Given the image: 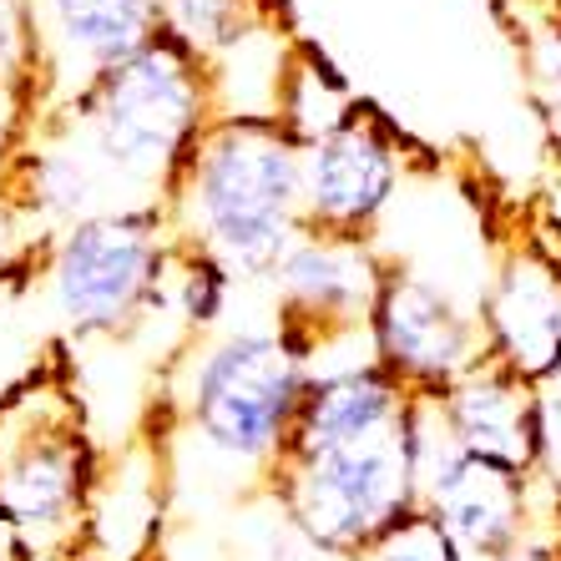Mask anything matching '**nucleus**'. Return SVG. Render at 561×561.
Segmentation results:
<instances>
[{"mask_svg": "<svg viewBox=\"0 0 561 561\" xmlns=\"http://www.w3.org/2000/svg\"><path fill=\"white\" fill-rule=\"evenodd\" d=\"M213 117H218L213 71L157 31L142 51L106 66L92 87H81L31 137H56L71 147V157L92 178L102 213H112L122 208L117 187L127 193V208L168 203L187 152Z\"/></svg>", "mask_w": 561, "mask_h": 561, "instance_id": "obj_1", "label": "nucleus"}, {"mask_svg": "<svg viewBox=\"0 0 561 561\" xmlns=\"http://www.w3.org/2000/svg\"><path fill=\"white\" fill-rule=\"evenodd\" d=\"M178 243L238 284L274 278L304 233V142L278 117H213L168 193Z\"/></svg>", "mask_w": 561, "mask_h": 561, "instance_id": "obj_2", "label": "nucleus"}, {"mask_svg": "<svg viewBox=\"0 0 561 561\" xmlns=\"http://www.w3.org/2000/svg\"><path fill=\"white\" fill-rule=\"evenodd\" d=\"M102 496L87 400L66 344L0 390V522L26 536L41 561H77L92 541Z\"/></svg>", "mask_w": 561, "mask_h": 561, "instance_id": "obj_3", "label": "nucleus"}, {"mask_svg": "<svg viewBox=\"0 0 561 561\" xmlns=\"http://www.w3.org/2000/svg\"><path fill=\"white\" fill-rule=\"evenodd\" d=\"M178 228L168 203L112 208L71 222L46 253V294L66 344L131 340L157 309H168Z\"/></svg>", "mask_w": 561, "mask_h": 561, "instance_id": "obj_4", "label": "nucleus"}, {"mask_svg": "<svg viewBox=\"0 0 561 561\" xmlns=\"http://www.w3.org/2000/svg\"><path fill=\"white\" fill-rule=\"evenodd\" d=\"M309 375V359L278 329H228L197 340L183 415L213 456L253 470L263 485L288 450Z\"/></svg>", "mask_w": 561, "mask_h": 561, "instance_id": "obj_5", "label": "nucleus"}, {"mask_svg": "<svg viewBox=\"0 0 561 561\" xmlns=\"http://www.w3.org/2000/svg\"><path fill=\"white\" fill-rule=\"evenodd\" d=\"M259 496L274 501L284 522L319 557L334 561H359L390 526L420 511V485L400 425L375 440L340 445V450L284 456L259 485Z\"/></svg>", "mask_w": 561, "mask_h": 561, "instance_id": "obj_6", "label": "nucleus"}, {"mask_svg": "<svg viewBox=\"0 0 561 561\" xmlns=\"http://www.w3.org/2000/svg\"><path fill=\"white\" fill-rule=\"evenodd\" d=\"M365 350L410 394H445L485 359L476 309H466L450 288L425 278L420 268L390 259L365 324Z\"/></svg>", "mask_w": 561, "mask_h": 561, "instance_id": "obj_7", "label": "nucleus"}, {"mask_svg": "<svg viewBox=\"0 0 561 561\" xmlns=\"http://www.w3.org/2000/svg\"><path fill=\"white\" fill-rule=\"evenodd\" d=\"M385 259L375 243L334 233H299V243L278 263L274 329L309 359V369L334 365V350L359 340L375 309Z\"/></svg>", "mask_w": 561, "mask_h": 561, "instance_id": "obj_8", "label": "nucleus"}, {"mask_svg": "<svg viewBox=\"0 0 561 561\" xmlns=\"http://www.w3.org/2000/svg\"><path fill=\"white\" fill-rule=\"evenodd\" d=\"M405 183L400 131L375 102H354L334 131L304 147V233L375 243Z\"/></svg>", "mask_w": 561, "mask_h": 561, "instance_id": "obj_9", "label": "nucleus"}, {"mask_svg": "<svg viewBox=\"0 0 561 561\" xmlns=\"http://www.w3.org/2000/svg\"><path fill=\"white\" fill-rule=\"evenodd\" d=\"M476 319L491 365L511 369L536 390L561 379V263L536 228L506 243L476 304Z\"/></svg>", "mask_w": 561, "mask_h": 561, "instance_id": "obj_10", "label": "nucleus"}, {"mask_svg": "<svg viewBox=\"0 0 561 561\" xmlns=\"http://www.w3.org/2000/svg\"><path fill=\"white\" fill-rule=\"evenodd\" d=\"M36 31V122L56 117L106 66L127 61L162 31L157 0H31Z\"/></svg>", "mask_w": 561, "mask_h": 561, "instance_id": "obj_11", "label": "nucleus"}, {"mask_svg": "<svg viewBox=\"0 0 561 561\" xmlns=\"http://www.w3.org/2000/svg\"><path fill=\"white\" fill-rule=\"evenodd\" d=\"M466 561H506L536 531H561V501L516 470L466 460L425 501Z\"/></svg>", "mask_w": 561, "mask_h": 561, "instance_id": "obj_12", "label": "nucleus"}, {"mask_svg": "<svg viewBox=\"0 0 561 561\" xmlns=\"http://www.w3.org/2000/svg\"><path fill=\"white\" fill-rule=\"evenodd\" d=\"M410 390L400 379H390L375 359H334L309 375L299 420L288 435L284 456H313V450H340V445H359L375 435L394 431L405 415Z\"/></svg>", "mask_w": 561, "mask_h": 561, "instance_id": "obj_13", "label": "nucleus"}, {"mask_svg": "<svg viewBox=\"0 0 561 561\" xmlns=\"http://www.w3.org/2000/svg\"><path fill=\"white\" fill-rule=\"evenodd\" d=\"M440 400L466 460H485V466L516 470V476L536 470V431H541V390L536 385L481 359Z\"/></svg>", "mask_w": 561, "mask_h": 561, "instance_id": "obj_14", "label": "nucleus"}, {"mask_svg": "<svg viewBox=\"0 0 561 561\" xmlns=\"http://www.w3.org/2000/svg\"><path fill=\"white\" fill-rule=\"evenodd\" d=\"M162 36H172L183 51H193L203 66H218L228 51L259 31L288 26L284 0H157Z\"/></svg>", "mask_w": 561, "mask_h": 561, "instance_id": "obj_15", "label": "nucleus"}, {"mask_svg": "<svg viewBox=\"0 0 561 561\" xmlns=\"http://www.w3.org/2000/svg\"><path fill=\"white\" fill-rule=\"evenodd\" d=\"M522 31V71L536 122L561 162V0H541V15L516 21Z\"/></svg>", "mask_w": 561, "mask_h": 561, "instance_id": "obj_16", "label": "nucleus"}, {"mask_svg": "<svg viewBox=\"0 0 561 561\" xmlns=\"http://www.w3.org/2000/svg\"><path fill=\"white\" fill-rule=\"evenodd\" d=\"M400 440H405L410 470H415V485H420V506H425L466 466V450H460L456 431H450V415H445L440 394H410L405 420H400Z\"/></svg>", "mask_w": 561, "mask_h": 561, "instance_id": "obj_17", "label": "nucleus"}, {"mask_svg": "<svg viewBox=\"0 0 561 561\" xmlns=\"http://www.w3.org/2000/svg\"><path fill=\"white\" fill-rule=\"evenodd\" d=\"M238 294V278L222 268L218 259H208L203 249L178 243V263H172V294L168 304L183 313V329L193 340H213L218 324L228 319V304Z\"/></svg>", "mask_w": 561, "mask_h": 561, "instance_id": "obj_18", "label": "nucleus"}, {"mask_svg": "<svg viewBox=\"0 0 561 561\" xmlns=\"http://www.w3.org/2000/svg\"><path fill=\"white\" fill-rule=\"evenodd\" d=\"M51 238L56 233H46V228H41V222L31 218L5 187H0V294L26 288L31 278L46 268Z\"/></svg>", "mask_w": 561, "mask_h": 561, "instance_id": "obj_19", "label": "nucleus"}, {"mask_svg": "<svg viewBox=\"0 0 561 561\" xmlns=\"http://www.w3.org/2000/svg\"><path fill=\"white\" fill-rule=\"evenodd\" d=\"M0 92L26 96L36 117V31L31 0H0Z\"/></svg>", "mask_w": 561, "mask_h": 561, "instance_id": "obj_20", "label": "nucleus"}, {"mask_svg": "<svg viewBox=\"0 0 561 561\" xmlns=\"http://www.w3.org/2000/svg\"><path fill=\"white\" fill-rule=\"evenodd\" d=\"M359 561H466V557H460L456 541L440 531V522H435L431 511L420 506V511H410L400 526H390V531L379 536Z\"/></svg>", "mask_w": 561, "mask_h": 561, "instance_id": "obj_21", "label": "nucleus"}, {"mask_svg": "<svg viewBox=\"0 0 561 561\" xmlns=\"http://www.w3.org/2000/svg\"><path fill=\"white\" fill-rule=\"evenodd\" d=\"M531 481L561 501V379L541 390V431H536V470Z\"/></svg>", "mask_w": 561, "mask_h": 561, "instance_id": "obj_22", "label": "nucleus"}, {"mask_svg": "<svg viewBox=\"0 0 561 561\" xmlns=\"http://www.w3.org/2000/svg\"><path fill=\"white\" fill-rule=\"evenodd\" d=\"M536 233H541V243H547V249L557 253V263H561V178L547 187V197H541V218H536Z\"/></svg>", "mask_w": 561, "mask_h": 561, "instance_id": "obj_23", "label": "nucleus"}, {"mask_svg": "<svg viewBox=\"0 0 561 561\" xmlns=\"http://www.w3.org/2000/svg\"><path fill=\"white\" fill-rule=\"evenodd\" d=\"M506 561H561V531H536Z\"/></svg>", "mask_w": 561, "mask_h": 561, "instance_id": "obj_24", "label": "nucleus"}, {"mask_svg": "<svg viewBox=\"0 0 561 561\" xmlns=\"http://www.w3.org/2000/svg\"><path fill=\"white\" fill-rule=\"evenodd\" d=\"M15 561H41V557H36V551H26V557H15Z\"/></svg>", "mask_w": 561, "mask_h": 561, "instance_id": "obj_25", "label": "nucleus"}]
</instances>
